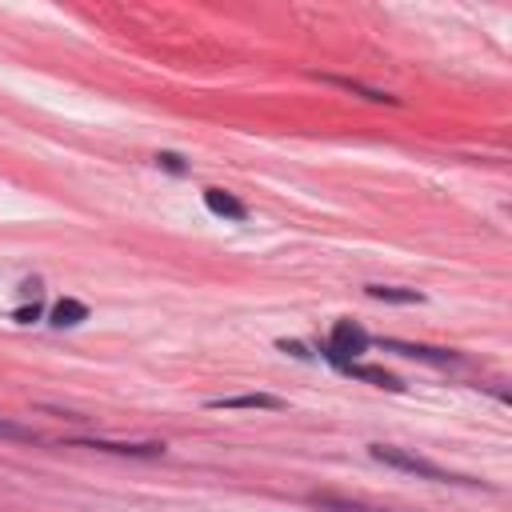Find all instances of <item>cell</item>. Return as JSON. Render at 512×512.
I'll list each match as a JSON object with an SVG mask.
<instances>
[{"instance_id":"cell-1","label":"cell","mask_w":512,"mask_h":512,"mask_svg":"<svg viewBox=\"0 0 512 512\" xmlns=\"http://www.w3.org/2000/svg\"><path fill=\"white\" fill-rule=\"evenodd\" d=\"M368 452H372V460H380V464H388V468H400V472H412V476H420V480H436V484H472V480H460V476L444 472L440 464H432V460H424V456H412V452H404V448H392V444H368Z\"/></svg>"},{"instance_id":"cell-7","label":"cell","mask_w":512,"mask_h":512,"mask_svg":"<svg viewBox=\"0 0 512 512\" xmlns=\"http://www.w3.org/2000/svg\"><path fill=\"white\" fill-rule=\"evenodd\" d=\"M340 372H348V376H356V380H368V384H376V388H388V392H400L404 384H400V376H392V372H384V368H376V364H344Z\"/></svg>"},{"instance_id":"cell-2","label":"cell","mask_w":512,"mask_h":512,"mask_svg":"<svg viewBox=\"0 0 512 512\" xmlns=\"http://www.w3.org/2000/svg\"><path fill=\"white\" fill-rule=\"evenodd\" d=\"M368 344H372V336H368L356 320H336L320 352H324V360H328V364L344 368V364H352L360 352H368Z\"/></svg>"},{"instance_id":"cell-8","label":"cell","mask_w":512,"mask_h":512,"mask_svg":"<svg viewBox=\"0 0 512 512\" xmlns=\"http://www.w3.org/2000/svg\"><path fill=\"white\" fill-rule=\"evenodd\" d=\"M80 448H100L116 456H164V444H116V440H76Z\"/></svg>"},{"instance_id":"cell-13","label":"cell","mask_w":512,"mask_h":512,"mask_svg":"<svg viewBox=\"0 0 512 512\" xmlns=\"http://www.w3.org/2000/svg\"><path fill=\"white\" fill-rule=\"evenodd\" d=\"M280 348H284V352H292V356H308V348H304V344H296V340H280Z\"/></svg>"},{"instance_id":"cell-10","label":"cell","mask_w":512,"mask_h":512,"mask_svg":"<svg viewBox=\"0 0 512 512\" xmlns=\"http://www.w3.org/2000/svg\"><path fill=\"white\" fill-rule=\"evenodd\" d=\"M364 292L372 300H384V304H420L424 296L412 292V288H392V284H364Z\"/></svg>"},{"instance_id":"cell-4","label":"cell","mask_w":512,"mask_h":512,"mask_svg":"<svg viewBox=\"0 0 512 512\" xmlns=\"http://www.w3.org/2000/svg\"><path fill=\"white\" fill-rule=\"evenodd\" d=\"M204 208H208L212 216H224V220H248V204L236 200V196L224 192V188H204Z\"/></svg>"},{"instance_id":"cell-11","label":"cell","mask_w":512,"mask_h":512,"mask_svg":"<svg viewBox=\"0 0 512 512\" xmlns=\"http://www.w3.org/2000/svg\"><path fill=\"white\" fill-rule=\"evenodd\" d=\"M156 168H164V172H176V176H184V172H188V160H184L180 152H156Z\"/></svg>"},{"instance_id":"cell-5","label":"cell","mask_w":512,"mask_h":512,"mask_svg":"<svg viewBox=\"0 0 512 512\" xmlns=\"http://www.w3.org/2000/svg\"><path fill=\"white\" fill-rule=\"evenodd\" d=\"M208 408H264V412H280L284 400L272 392H240V396H216L208 400Z\"/></svg>"},{"instance_id":"cell-9","label":"cell","mask_w":512,"mask_h":512,"mask_svg":"<svg viewBox=\"0 0 512 512\" xmlns=\"http://www.w3.org/2000/svg\"><path fill=\"white\" fill-rule=\"evenodd\" d=\"M48 320H52L56 328H76L80 320H88V308H84L80 300H72V296H64V300H56V304H52V312H48Z\"/></svg>"},{"instance_id":"cell-6","label":"cell","mask_w":512,"mask_h":512,"mask_svg":"<svg viewBox=\"0 0 512 512\" xmlns=\"http://www.w3.org/2000/svg\"><path fill=\"white\" fill-rule=\"evenodd\" d=\"M324 84H332V88H344V92H352V96H364V100H372V104H400L396 96H388V92H380V88H368V84H360V80H352V76H332V72H316Z\"/></svg>"},{"instance_id":"cell-3","label":"cell","mask_w":512,"mask_h":512,"mask_svg":"<svg viewBox=\"0 0 512 512\" xmlns=\"http://www.w3.org/2000/svg\"><path fill=\"white\" fill-rule=\"evenodd\" d=\"M380 348L412 356V360H428V364H460V352H452V348H428V344H412V340H380Z\"/></svg>"},{"instance_id":"cell-12","label":"cell","mask_w":512,"mask_h":512,"mask_svg":"<svg viewBox=\"0 0 512 512\" xmlns=\"http://www.w3.org/2000/svg\"><path fill=\"white\" fill-rule=\"evenodd\" d=\"M40 312H44L40 304H28V308H16L12 320H16V324H32V320H40Z\"/></svg>"}]
</instances>
